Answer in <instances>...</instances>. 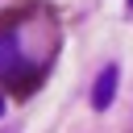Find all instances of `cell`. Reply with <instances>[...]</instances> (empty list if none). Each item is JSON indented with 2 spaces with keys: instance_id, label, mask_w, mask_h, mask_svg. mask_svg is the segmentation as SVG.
<instances>
[{
  "instance_id": "1",
  "label": "cell",
  "mask_w": 133,
  "mask_h": 133,
  "mask_svg": "<svg viewBox=\"0 0 133 133\" xmlns=\"http://www.w3.org/2000/svg\"><path fill=\"white\" fill-rule=\"evenodd\" d=\"M62 50V21L50 4L21 0L0 12V83L12 96H29L46 83Z\"/></svg>"
},
{
  "instance_id": "2",
  "label": "cell",
  "mask_w": 133,
  "mask_h": 133,
  "mask_svg": "<svg viewBox=\"0 0 133 133\" xmlns=\"http://www.w3.org/2000/svg\"><path fill=\"white\" fill-rule=\"evenodd\" d=\"M116 83H121V71L116 66H104L100 71V79L91 83V108H112V100H116Z\"/></svg>"
},
{
  "instance_id": "3",
  "label": "cell",
  "mask_w": 133,
  "mask_h": 133,
  "mask_svg": "<svg viewBox=\"0 0 133 133\" xmlns=\"http://www.w3.org/2000/svg\"><path fill=\"white\" fill-rule=\"evenodd\" d=\"M4 108H8V104H4V96H0V116H4Z\"/></svg>"
},
{
  "instance_id": "4",
  "label": "cell",
  "mask_w": 133,
  "mask_h": 133,
  "mask_svg": "<svg viewBox=\"0 0 133 133\" xmlns=\"http://www.w3.org/2000/svg\"><path fill=\"white\" fill-rule=\"evenodd\" d=\"M129 8H133V0H129Z\"/></svg>"
}]
</instances>
